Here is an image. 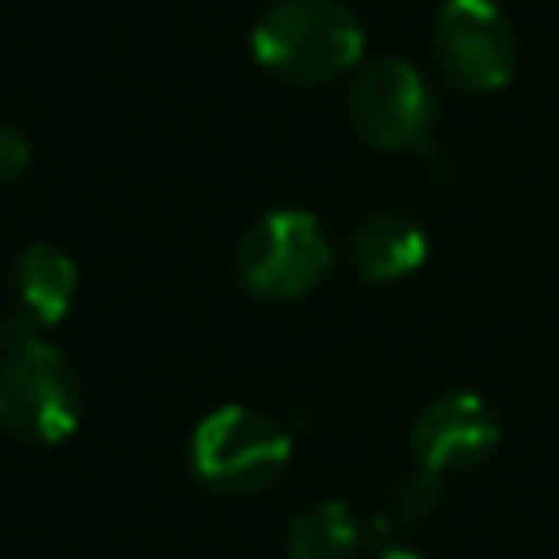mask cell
Instances as JSON below:
<instances>
[{
    "label": "cell",
    "mask_w": 559,
    "mask_h": 559,
    "mask_svg": "<svg viewBox=\"0 0 559 559\" xmlns=\"http://www.w3.org/2000/svg\"><path fill=\"white\" fill-rule=\"evenodd\" d=\"M349 253H354V266L362 280L371 284H393V280H406L424 266L428 258V236L415 218L406 214H371L354 227V240H349Z\"/></svg>",
    "instance_id": "obj_9"
},
{
    "label": "cell",
    "mask_w": 559,
    "mask_h": 559,
    "mask_svg": "<svg viewBox=\"0 0 559 559\" xmlns=\"http://www.w3.org/2000/svg\"><path fill=\"white\" fill-rule=\"evenodd\" d=\"M79 411L83 393L66 354L13 314L0 358V428L26 445H61L79 428Z\"/></svg>",
    "instance_id": "obj_1"
},
{
    "label": "cell",
    "mask_w": 559,
    "mask_h": 559,
    "mask_svg": "<svg viewBox=\"0 0 559 559\" xmlns=\"http://www.w3.org/2000/svg\"><path fill=\"white\" fill-rule=\"evenodd\" d=\"M26 166H31V140L13 122L0 118V183L26 175Z\"/></svg>",
    "instance_id": "obj_11"
},
{
    "label": "cell",
    "mask_w": 559,
    "mask_h": 559,
    "mask_svg": "<svg viewBox=\"0 0 559 559\" xmlns=\"http://www.w3.org/2000/svg\"><path fill=\"white\" fill-rule=\"evenodd\" d=\"M293 459L288 428L245 402L214 406L192 432V472L205 489L249 498L271 489Z\"/></svg>",
    "instance_id": "obj_3"
},
{
    "label": "cell",
    "mask_w": 559,
    "mask_h": 559,
    "mask_svg": "<svg viewBox=\"0 0 559 559\" xmlns=\"http://www.w3.org/2000/svg\"><path fill=\"white\" fill-rule=\"evenodd\" d=\"M349 118L362 140L376 148H424L432 144V122H437V96L428 79L402 61V57H376L358 70L349 87Z\"/></svg>",
    "instance_id": "obj_6"
},
{
    "label": "cell",
    "mask_w": 559,
    "mask_h": 559,
    "mask_svg": "<svg viewBox=\"0 0 559 559\" xmlns=\"http://www.w3.org/2000/svg\"><path fill=\"white\" fill-rule=\"evenodd\" d=\"M376 559H428V555H419V550H402V546H393V550H384V555H376Z\"/></svg>",
    "instance_id": "obj_12"
},
{
    "label": "cell",
    "mask_w": 559,
    "mask_h": 559,
    "mask_svg": "<svg viewBox=\"0 0 559 559\" xmlns=\"http://www.w3.org/2000/svg\"><path fill=\"white\" fill-rule=\"evenodd\" d=\"M13 306H17V319H26L31 328H48V323H61L79 297V266L66 249L48 245V240H35L26 245L17 258H13Z\"/></svg>",
    "instance_id": "obj_8"
},
{
    "label": "cell",
    "mask_w": 559,
    "mask_h": 559,
    "mask_svg": "<svg viewBox=\"0 0 559 559\" xmlns=\"http://www.w3.org/2000/svg\"><path fill=\"white\" fill-rule=\"evenodd\" d=\"M502 441V424L480 393H441L432 397L411 432V450L424 476L441 480L445 472L480 463Z\"/></svg>",
    "instance_id": "obj_7"
},
{
    "label": "cell",
    "mask_w": 559,
    "mask_h": 559,
    "mask_svg": "<svg viewBox=\"0 0 559 559\" xmlns=\"http://www.w3.org/2000/svg\"><path fill=\"white\" fill-rule=\"evenodd\" d=\"M367 537L371 533L349 502L323 498L288 524V555L293 559H358Z\"/></svg>",
    "instance_id": "obj_10"
},
{
    "label": "cell",
    "mask_w": 559,
    "mask_h": 559,
    "mask_svg": "<svg viewBox=\"0 0 559 559\" xmlns=\"http://www.w3.org/2000/svg\"><path fill=\"white\" fill-rule=\"evenodd\" d=\"M249 52L266 74L314 87L358 66L362 26L341 0H275L258 17Z\"/></svg>",
    "instance_id": "obj_2"
},
{
    "label": "cell",
    "mask_w": 559,
    "mask_h": 559,
    "mask_svg": "<svg viewBox=\"0 0 559 559\" xmlns=\"http://www.w3.org/2000/svg\"><path fill=\"white\" fill-rule=\"evenodd\" d=\"M332 266V240L310 210H271L262 214L236 249L240 284L262 301H297Z\"/></svg>",
    "instance_id": "obj_4"
},
{
    "label": "cell",
    "mask_w": 559,
    "mask_h": 559,
    "mask_svg": "<svg viewBox=\"0 0 559 559\" xmlns=\"http://www.w3.org/2000/svg\"><path fill=\"white\" fill-rule=\"evenodd\" d=\"M432 57L459 92H498L515 74V31L493 0H441L432 17Z\"/></svg>",
    "instance_id": "obj_5"
}]
</instances>
